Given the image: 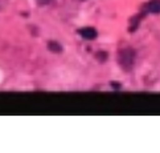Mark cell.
Masks as SVG:
<instances>
[{
  "label": "cell",
  "instance_id": "cell-1",
  "mask_svg": "<svg viewBox=\"0 0 160 153\" xmlns=\"http://www.w3.org/2000/svg\"><path fill=\"white\" fill-rule=\"evenodd\" d=\"M135 60V51L131 48H124L119 52V64H121L124 69H130L134 64Z\"/></svg>",
  "mask_w": 160,
  "mask_h": 153
},
{
  "label": "cell",
  "instance_id": "cell-2",
  "mask_svg": "<svg viewBox=\"0 0 160 153\" xmlns=\"http://www.w3.org/2000/svg\"><path fill=\"white\" fill-rule=\"evenodd\" d=\"M78 33L81 35L82 39H85V40H94V39L98 36V32H97V30H95V28H93V27L81 28V30L78 31Z\"/></svg>",
  "mask_w": 160,
  "mask_h": 153
},
{
  "label": "cell",
  "instance_id": "cell-3",
  "mask_svg": "<svg viewBox=\"0 0 160 153\" xmlns=\"http://www.w3.org/2000/svg\"><path fill=\"white\" fill-rule=\"evenodd\" d=\"M147 11L151 14H160V0H152L147 4Z\"/></svg>",
  "mask_w": 160,
  "mask_h": 153
},
{
  "label": "cell",
  "instance_id": "cell-4",
  "mask_svg": "<svg viewBox=\"0 0 160 153\" xmlns=\"http://www.w3.org/2000/svg\"><path fill=\"white\" fill-rule=\"evenodd\" d=\"M48 49H49V51H52V52H54V53H60V52H62L61 44H60V43H57V41H49V43H48Z\"/></svg>",
  "mask_w": 160,
  "mask_h": 153
},
{
  "label": "cell",
  "instance_id": "cell-5",
  "mask_svg": "<svg viewBox=\"0 0 160 153\" xmlns=\"http://www.w3.org/2000/svg\"><path fill=\"white\" fill-rule=\"evenodd\" d=\"M53 0H37V3H38V5H48V4H50Z\"/></svg>",
  "mask_w": 160,
  "mask_h": 153
}]
</instances>
